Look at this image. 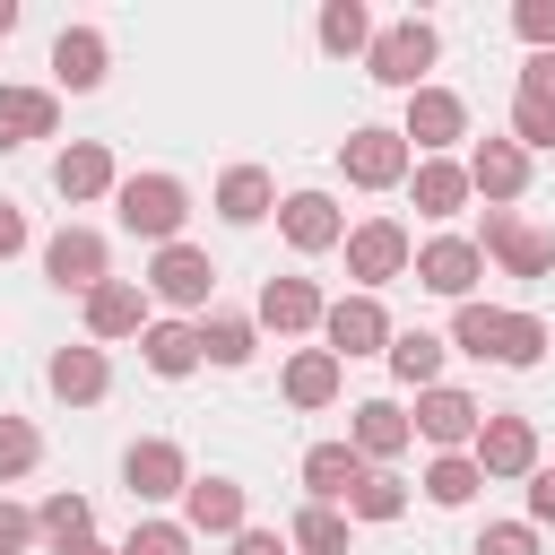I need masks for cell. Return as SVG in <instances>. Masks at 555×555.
I'll list each match as a JSON object with an SVG mask.
<instances>
[{
    "mask_svg": "<svg viewBox=\"0 0 555 555\" xmlns=\"http://www.w3.org/2000/svg\"><path fill=\"white\" fill-rule=\"evenodd\" d=\"M451 347L529 373V364L546 356V321H538V312H503V304H460V312H451Z\"/></svg>",
    "mask_w": 555,
    "mask_h": 555,
    "instance_id": "cell-1",
    "label": "cell"
},
{
    "mask_svg": "<svg viewBox=\"0 0 555 555\" xmlns=\"http://www.w3.org/2000/svg\"><path fill=\"white\" fill-rule=\"evenodd\" d=\"M113 208H121V225H130V234H147V243L165 251V243H182V217H191V191H182L173 173H130V182L113 191Z\"/></svg>",
    "mask_w": 555,
    "mask_h": 555,
    "instance_id": "cell-2",
    "label": "cell"
},
{
    "mask_svg": "<svg viewBox=\"0 0 555 555\" xmlns=\"http://www.w3.org/2000/svg\"><path fill=\"white\" fill-rule=\"evenodd\" d=\"M434 52H442V43H434V26H425V17H399V26H382V35H373L364 69H373L382 87H408V95H416V78L434 69Z\"/></svg>",
    "mask_w": 555,
    "mask_h": 555,
    "instance_id": "cell-3",
    "label": "cell"
},
{
    "mask_svg": "<svg viewBox=\"0 0 555 555\" xmlns=\"http://www.w3.org/2000/svg\"><path fill=\"white\" fill-rule=\"evenodd\" d=\"M477 251H494L512 278H546V269H555V234H546V225H529L520 208H486Z\"/></svg>",
    "mask_w": 555,
    "mask_h": 555,
    "instance_id": "cell-4",
    "label": "cell"
},
{
    "mask_svg": "<svg viewBox=\"0 0 555 555\" xmlns=\"http://www.w3.org/2000/svg\"><path fill=\"white\" fill-rule=\"evenodd\" d=\"M338 165H347V182H356V191H390V182H408V173H416V165H408V139H399V130H382V121L347 130Z\"/></svg>",
    "mask_w": 555,
    "mask_h": 555,
    "instance_id": "cell-5",
    "label": "cell"
},
{
    "mask_svg": "<svg viewBox=\"0 0 555 555\" xmlns=\"http://www.w3.org/2000/svg\"><path fill=\"white\" fill-rule=\"evenodd\" d=\"M321 330H330V356H338V364H347V356H390V338H399L373 295H338V304L321 312Z\"/></svg>",
    "mask_w": 555,
    "mask_h": 555,
    "instance_id": "cell-6",
    "label": "cell"
},
{
    "mask_svg": "<svg viewBox=\"0 0 555 555\" xmlns=\"http://www.w3.org/2000/svg\"><path fill=\"white\" fill-rule=\"evenodd\" d=\"M121 486H130L139 503H165V494H191V460H182V442H165V434H147V442H130V451H121Z\"/></svg>",
    "mask_w": 555,
    "mask_h": 555,
    "instance_id": "cell-7",
    "label": "cell"
},
{
    "mask_svg": "<svg viewBox=\"0 0 555 555\" xmlns=\"http://www.w3.org/2000/svg\"><path fill=\"white\" fill-rule=\"evenodd\" d=\"M43 278H52L61 295H95V286H104V234H95V225H61V234L43 243Z\"/></svg>",
    "mask_w": 555,
    "mask_h": 555,
    "instance_id": "cell-8",
    "label": "cell"
},
{
    "mask_svg": "<svg viewBox=\"0 0 555 555\" xmlns=\"http://www.w3.org/2000/svg\"><path fill=\"white\" fill-rule=\"evenodd\" d=\"M468 460L486 477H538V425L529 416H486L477 442H468Z\"/></svg>",
    "mask_w": 555,
    "mask_h": 555,
    "instance_id": "cell-9",
    "label": "cell"
},
{
    "mask_svg": "<svg viewBox=\"0 0 555 555\" xmlns=\"http://www.w3.org/2000/svg\"><path fill=\"white\" fill-rule=\"evenodd\" d=\"M408 260H416V243H408V225H399V217H373V225H356V234H347V278H364V286L399 278Z\"/></svg>",
    "mask_w": 555,
    "mask_h": 555,
    "instance_id": "cell-10",
    "label": "cell"
},
{
    "mask_svg": "<svg viewBox=\"0 0 555 555\" xmlns=\"http://www.w3.org/2000/svg\"><path fill=\"white\" fill-rule=\"evenodd\" d=\"M208 286H217V269H208V251H191V243H165V251H156V269H147V295H156V304H173V312H199V304H208Z\"/></svg>",
    "mask_w": 555,
    "mask_h": 555,
    "instance_id": "cell-11",
    "label": "cell"
},
{
    "mask_svg": "<svg viewBox=\"0 0 555 555\" xmlns=\"http://www.w3.org/2000/svg\"><path fill=\"white\" fill-rule=\"evenodd\" d=\"M477 425H486V408H477L468 390H451V382H434V390L416 399V434H425L434 451H468Z\"/></svg>",
    "mask_w": 555,
    "mask_h": 555,
    "instance_id": "cell-12",
    "label": "cell"
},
{
    "mask_svg": "<svg viewBox=\"0 0 555 555\" xmlns=\"http://www.w3.org/2000/svg\"><path fill=\"white\" fill-rule=\"evenodd\" d=\"M477 269H486V251H477L468 234H434V243L416 251V286H434V295H451V304H468Z\"/></svg>",
    "mask_w": 555,
    "mask_h": 555,
    "instance_id": "cell-13",
    "label": "cell"
},
{
    "mask_svg": "<svg viewBox=\"0 0 555 555\" xmlns=\"http://www.w3.org/2000/svg\"><path fill=\"white\" fill-rule=\"evenodd\" d=\"M468 191H486V208H512V199L529 191V147H520V139H486V147L468 156Z\"/></svg>",
    "mask_w": 555,
    "mask_h": 555,
    "instance_id": "cell-14",
    "label": "cell"
},
{
    "mask_svg": "<svg viewBox=\"0 0 555 555\" xmlns=\"http://www.w3.org/2000/svg\"><path fill=\"white\" fill-rule=\"evenodd\" d=\"M460 130H468V104H460L451 87H416V95H408V121H399L408 147H451Z\"/></svg>",
    "mask_w": 555,
    "mask_h": 555,
    "instance_id": "cell-15",
    "label": "cell"
},
{
    "mask_svg": "<svg viewBox=\"0 0 555 555\" xmlns=\"http://www.w3.org/2000/svg\"><path fill=\"white\" fill-rule=\"evenodd\" d=\"M278 225H286L295 251H330V243H347V217H338L330 191H295V199H278Z\"/></svg>",
    "mask_w": 555,
    "mask_h": 555,
    "instance_id": "cell-16",
    "label": "cell"
},
{
    "mask_svg": "<svg viewBox=\"0 0 555 555\" xmlns=\"http://www.w3.org/2000/svg\"><path fill=\"white\" fill-rule=\"evenodd\" d=\"M52 191H61V199H104V191H121V182H113V147H104V139L61 147V156H52Z\"/></svg>",
    "mask_w": 555,
    "mask_h": 555,
    "instance_id": "cell-17",
    "label": "cell"
},
{
    "mask_svg": "<svg viewBox=\"0 0 555 555\" xmlns=\"http://www.w3.org/2000/svg\"><path fill=\"white\" fill-rule=\"evenodd\" d=\"M356 477H364V451H356V442H312V451H304V494H312V503H347Z\"/></svg>",
    "mask_w": 555,
    "mask_h": 555,
    "instance_id": "cell-18",
    "label": "cell"
},
{
    "mask_svg": "<svg viewBox=\"0 0 555 555\" xmlns=\"http://www.w3.org/2000/svg\"><path fill=\"white\" fill-rule=\"evenodd\" d=\"M87 330H95V338H139V330H147V295H139L130 278H104V286L87 295Z\"/></svg>",
    "mask_w": 555,
    "mask_h": 555,
    "instance_id": "cell-19",
    "label": "cell"
},
{
    "mask_svg": "<svg viewBox=\"0 0 555 555\" xmlns=\"http://www.w3.org/2000/svg\"><path fill=\"white\" fill-rule=\"evenodd\" d=\"M182 529H217V538H243V486L234 477H191V494H182Z\"/></svg>",
    "mask_w": 555,
    "mask_h": 555,
    "instance_id": "cell-20",
    "label": "cell"
},
{
    "mask_svg": "<svg viewBox=\"0 0 555 555\" xmlns=\"http://www.w3.org/2000/svg\"><path fill=\"white\" fill-rule=\"evenodd\" d=\"M52 78H61L69 95L104 87V35H95V26H61V43H52Z\"/></svg>",
    "mask_w": 555,
    "mask_h": 555,
    "instance_id": "cell-21",
    "label": "cell"
},
{
    "mask_svg": "<svg viewBox=\"0 0 555 555\" xmlns=\"http://www.w3.org/2000/svg\"><path fill=\"white\" fill-rule=\"evenodd\" d=\"M139 356H147V373L182 382V373H191L208 347H199V330H191V321H147V330H139Z\"/></svg>",
    "mask_w": 555,
    "mask_h": 555,
    "instance_id": "cell-22",
    "label": "cell"
},
{
    "mask_svg": "<svg viewBox=\"0 0 555 555\" xmlns=\"http://www.w3.org/2000/svg\"><path fill=\"white\" fill-rule=\"evenodd\" d=\"M269 208H278V182H269L260 165H234V173L217 182V217H225V225H260Z\"/></svg>",
    "mask_w": 555,
    "mask_h": 555,
    "instance_id": "cell-23",
    "label": "cell"
},
{
    "mask_svg": "<svg viewBox=\"0 0 555 555\" xmlns=\"http://www.w3.org/2000/svg\"><path fill=\"white\" fill-rule=\"evenodd\" d=\"M321 312H330V304H321L312 278H269V286H260V321H269V330H312Z\"/></svg>",
    "mask_w": 555,
    "mask_h": 555,
    "instance_id": "cell-24",
    "label": "cell"
},
{
    "mask_svg": "<svg viewBox=\"0 0 555 555\" xmlns=\"http://www.w3.org/2000/svg\"><path fill=\"white\" fill-rule=\"evenodd\" d=\"M104 382H113V364H104V347H61V356H52V390H61L69 408H87V399H104Z\"/></svg>",
    "mask_w": 555,
    "mask_h": 555,
    "instance_id": "cell-25",
    "label": "cell"
},
{
    "mask_svg": "<svg viewBox=\"0 0 555 555\" xmlns=\"http://www.w3.org/2000/svg\"><path fill=\"white\" fill-rule=\"evenodd\" d=\"M408 434H416V425H408V416H399L390 399H364V408H356V434H347V442H356V451H364V468H373V460L408 451Z\"/></svg>",
    "mask_w": 555,
    "mask_h": 555,
    "instance_id": "cell-26",
    "label": "cell"
},
{
    "mask_svg": "<svg viewBox=\"0 0 555 555\" xmlns=\"http://www.w3.org/2000/svg\"><path fill=\"white\" fill-rule=\"evenodd\" d=\"M52 139V95L43 87H0V147Z\"/></svg>",
    "mask_w": 555,
    "mask_h": 555,
    "instance_id": "cell-27",
    "label": "cell"
},
{
    "mask_svg": "<svg viewBox=\"0 0 555 555\" xmlns=\"http://www.w3.org/2000/svg\"><path fill=\"white\" fill-rule=\"evenodd\" d=\"M408 182H416V208L425 217H460V199H468V165H451V156H425Z\"/></svg>",
    "mask_w": 555,
    "mask_h": 555,
    "instance_id": "cell-28",
    "label": "cell"
},
{
    "mask_svg": "<svg viewBox=\"0 0 555 555\" xmlns=\"http://www.w3.org/2000/svg\"><path fill=\"white\" fill-rule=\"evenodd\" d=\"M286 546H295V555H347V512H338V503H304V512L286 520Z\"/></svg>",
    "mask_w": 555,
    "mask_h": 555,
    "instance_id": "cell-29",
    "label": "cell"
},
{
    "mask_svg": "<svg viewBox=\"0 0 555 555\" xmlns=\"http://www.w3.org/2000/svg\"><path fill=\"white\" fill-rule=\"evenodd\" d=\"M286 399H295V408H330V399H338V356H330V347H304V356L286 364Z\"/></svg>",
    "mask_w": 555,
    "mask_h": 555,
    "instance_id": "cell-30",
    "label": "cell"
},
{
    "mask_svg": "<svg viewBox=\"0 0 555 555\" xmlns=\"http://www.w3.org/2000/svg\"><path fill=\"white\" fill-rule=\"evenodd\" d=\"M35 529H43V538H52L61 555H78V546L95 538V512H87V494H52V503L35 512Z\"/></svg>",
    "mask_w": 555,
    "mask_h": 555,
    "instance_id": "cell-31",
    "label": "cell"
},
{
    "mask_svg": "<svg viewBox=\"0 0 555 555\" xmlns=\"http://www.w3.org/2000/svg\"><path fill=\"white\" fill-rule=\"evenodd\" d=\"M390 373L416 382V390H434V373H442V338H434V330H399V338H390Z\"/></svg>",
    "mask_w": 555,
    "mask_h": 555,
    "instance_id": "cell-32",
    "label": "cell"
},
{
    "mask_svg": "<svg viewBox=\"0 0 555 555\" xmlns=\"http://www.w3.org/2000/svg\"><path fill=\"white\" fill-rule=\"evenodd\" d=\"M399 512H408V486L390 468H364L356 494H347V520H399Z\"/></svg>",
    "mask_w": 555,
    "mask_h": 555,
    "instance_id": "cell-33",
    "label": "cell"
},
{
    "mask_svg": "<svg viewBox=\"0 0 555 555\" xmlns=\"http://www.w3.org/2000/svg\"><path fill=\"white\" fill-rule=\"evenodd\" d=\"M321 52H373V17L356 0H330L321 9Z\"/></svg>",
    "mask_w": 555,
    "mask_h": 555,
    "instance_id": "cell-34",
    "label": "cell"
},
{
    "mask_svg": "<svg viewBox=\"0 0 555 555\" xmlns=\"http://www.w3.org/2000/svg\"><path fill=\"white\" fill-rule=\"evenodd\" d=\"M199 347H208V364H251V321L243 312H208L199 321Z\"/></svg>",
    "mask_w": 555,
    "mask_h": 555,
    "instance_id": "cell-35",
    "label": "cell"
},
{
    "mask_svg": "<svg viewBox=\"0 0 555 555\" xmlns=\"http://www.w3.org/2000/svg\"><path fill=\"white\" fill-rule=\"evenodd\" d=\"M477 486H486V468H477L468 451H442V460L425 468V494H434V503H468Z\"/></svg>",
    "mask_w": 555,
    "mask_h": 555,
    "instance_id": "cell-36",
    "label": "cell"
},
{
    "mask_svg": "<svg viewBox=\"0 0 555 555\" xmlns=\"http://www.w3.org/2000/svg\"><path fill=\"white\" fill-rule=\"evenodd\" d=\"M35 460H43V434L26 416H0V477H26Z\"/></svg>",
    "mask_w": 555,
    "mask_h": 555,
    "instance_id": "cell-37",
    "label": "cell"
},
{
    "mask_svg": "<svg viewBox=\"0 0 555 555\" xmlns=\"http://www.w3.org/2000/svg\"><path fill=\"white\" fill-rule=\"evenodd\" d=\"M512 139L520 147H555V104L546 95H512Z\"/></svg>",
    "mask_w": 555,
    "mask_h": 555,
    "instance_id": "cell-38",
    "label": "cell"
},
{
    "mask_svg": "<svg viewBox=\"0 0 555 555\" xmlns=\"http://www.w3.org/2000/svg\"><path fill=\"white\" fill-rule=\"evenodd\" d=\"M468 555H538V529L529 520H494V529H477Z\"/></svg>",
    "mask_w": 555,
    "mask_h": 555,
    "instance_id": "cell-39",
    "label": "cell"
},
{
    "mask_svg": "<svg viewBox=\"0 0 555 555\" xmlns=\"http://www.w3.org/2000/svg\"><path fill=\"white\" fill-rule=\"evenodd\" d=\"M121 555H191V529L182 520H147V529H130Z\"/></svg>",
    "mask_w": 555,
    "mask_h": 555,
    "instance_id": "cell-40",
    "label": "cell"
},
{
    "mask_svg": "<svg viewBox=\"0 0 555 555\" xmlns=\"http://www.w3.org/2000/svg\"><path fill=\"white\" fill-rule=\"evenodd\" d=\"M512 26H520V43H529V52H555V0H520V9H512Z\"/></svg>",
    "mask_w": 555,
    "mask_h": 555,
    "instance_id": "cell-41",
    "label": "cell"
},
{
    "mask_svg": "<svg viewBox=\"0 0 555 555\" xmlns=\"http://www.w3.org/2000/svg\"><path fill=\"white\" fill-rule=\"evenodd\" d=\"M43 529H35V512H17V503H0V555H26Z\"/></svg>",
    "mask_w": 555,
    "mask_h": 555,
    "instance_id": "cell-42",
    "label": "cell"
},
{
    "mask_svg": "<svg viewBox=\"0 0 555 555\" xmlns=\"http://www.w3.org/2000/svg\"><path fill=\"white\" fill-rule=\"evenodd\" d=\"M520 95H546V104H555V52H529V69H520Z\"/></svg>",
    "mask_w": 555,
    "mask_h": 555,
    "instance_id": "cell-43",
    "label": "cell"
},
{
    "mask_svg": "<svg viewBox=\"0 0 555 555\" xmlns=\"http://www.w3.org/2000/svg\"><path fill=\"white\" fill-rule=\"evenodd\" d=\"M538 520H555V468L529 477V529H538Z\"/></svg>",
    "mask_w": 555,
    "mask_h": 555,
    "instance_id": "cell-44",
    "label": "cell"
},
{
    "mask_svg": "<svg viewBox=\"0 0 555 555\" xmlns=\"http://www.w3.org/2000/svg\"><path fill=\"white\" fill-rule=\"evenodd\" d=\"M9 251H26V217L0 199V260H9Z\"/></svg>",
    "mask_w": 555,
    "mask_h": 555,
    "instance_id": "cell-45",
    "label": "cell"
},
{
    "mask_svg": "<svg viewBox=\"0 0 555 555\" xmlns=\"http://www.w3.org/2000/svg\"><path fill=\"white\" fill-rule=\"evenodd\" d=\"M234 555H286V538H278V529H243V538H234Z\"/></svg>",
    "mask_w": 555,
    "mask_h": 555,
    "instance_id": "cell-46",
    "label": "cell"
},
{
    "mask_svg": "<svg viewBox=\"0 0 555 555\" xmlns=\"http://www.w3.org/2000/svg\"><path fill=\"white\" fill-rule=\"evenodd\" d=\"M0 35H17V0H0Z\"/></svg>",
    "mask_w": 555,
    "mask_h": 555,
    "instance_id": "cell-47",
    "label": "cell"
},
{
    "mask_svg": "<svg viewBox=\"0 0 555 555\" xmlns=\"http://www.w3.org/2000/svg\"><path fill=\"white\" fill-rule=\"evenodd\" d=\"M78 555H121V546H104V538H87V546H78Z\"/></svg>",
    "mask_w": 555,
    "mask_h": 555,
    "instance_id": "cell-48",
    "label": "cell"
}]
</instances>
